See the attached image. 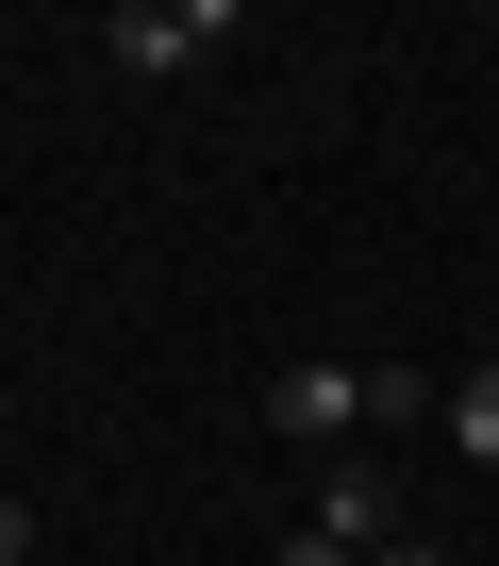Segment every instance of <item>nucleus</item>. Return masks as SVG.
I'll list each match as a JSON object with an SVG mask.
<instances>
[{"label":"nucleus","instance_id":"obj_2","mask_svg":"<svg viewBox=\"0 0 499 566\" xmlns=\"http://www.w3.org/2000/svg\"><path fill=\"white\" fill-rule=\"evenodd\" d=\"M267 433H300V450L333 467L350 433H383V367H333V350H300V367L267 384Z\"/></svg>","mask_w":499,"mask_h":566},{"label":"nucleus","instance_id":"obj_1","mask_svg":"<svg viewBox=\"0 0 499 566\" xmlns=\"http://www.w3.org/2000/svg\"><path fill=\"white\" fill-rule=\"evenodd\" d=\"M233 51V0H117L100 18V67H134V84H200Z\"/></svg>","mask_w":499,"mask_h":566},{"label":"nucleus","instance_id":"obj_6","mask_svg":"<svg viewBox=\"0 0 499 566\" xmlns=\"http://www.w3.org/2000/svg\"><path fill=\"white\" fill-rule=\"evenodd\" d=\"M0 566H34V500H0Z\"/></svg>","mask_w":499,"mask_h":566},{"label":"nucleus","instance_id":"obj_7","mask_svg":"<svg viewBox=\"0 0 499 566\" xmlns=\"http://www.w3.org/2000/svg\"><path fill=\"white\" fill-rule=\"evenodd\" d=\"M383 566H449V549H433V533H400V549H383Z\"/></svg>","mask_w":499,"mask_h":566},{"label":"nucleus","instance_id":"obj_4","mask_svg":"<svg viewBox=\"0 0 499 566\" xmlns=\"http://www.w3.org/2000/svg\"><path fill=\"white\" fill-rule=\"evenodd\" d=\"M433 433H449V450H466V467H499V350H482V367H466V384H449V400H433Z\"/></svg>","mask_w":499,"mask_h":566},{"label":"nucleus","instance_id":"obj_3","mask_svg":"<svg viewBox=\"0 0 499 566\" xmlns=\"http://www.w3.org/2000/svg\"><path fill=\"white\" fill-rule=\"evenodd\" d=\"M300 533H333V549H367V566H383V549H400V467H383V450H333Z\"/></svg>","mask_w":499,"mask_h":566},{"label":"nucleus","instance_id":"obj_5","mask_svg":"<svg viewBox=\"0 0 499 566\" xmlns=\"http://www.w3.org/2000/svg\"><path fill=\"white\" fill-rule=\"evenodd\" d=\"M267 566H367V549H333V533H284V549H267Z\"/></svg>","mask_w":499,"mask_h":566}]
</instances>
